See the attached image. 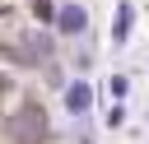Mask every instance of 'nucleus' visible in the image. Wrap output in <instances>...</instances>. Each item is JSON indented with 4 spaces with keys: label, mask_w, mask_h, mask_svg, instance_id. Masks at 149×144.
<instances>
[{
    "label": "nucleus",
    "mask_w": 149,
    "mask_h": 144,
    "mask_svg": "<svg viewBox=\"0 0 149 144\" xmlns=\"http://www.w3.org/2000/svg\"><path fill=\"white\" fill-rule=\"evenodd\" d=\"M42 130H47V125H42V111H23V116L14 121V139H19V144L42 139Z\"/></svg>",
    "instance_id": "1"
},
{
    "label": "nucleus",
    "mask_w": 149,
    "mask_h": 144,
    "mask_svg": "<svg viewBox=\"0 0 149 144\" xmlns=\"http://www.w3.org/2000/svg\"><path fill=\"white\" fill-rule=\"evenodd\" d=\"M65 107L79 116V111H88V84H70L65 88Z\"/></svg>",
    "instance_id": "2"
},
{
    "label": "nucleus",
    "mask_w": 149,
    "mask_h": 144,
    "mask_svg": "<svg viewBox=\"0 0 149 144\" xmlns=\"http://www.w3.org/2000/svg\"><path fill=\"white\" fill-rule=\"evenodd\" d=\"M56 23H61V33H79V28H84V9H74V5H70V9H61V14H56Z\"/></svg>",
    "instance_id": "3"
},
{
    "label": "nucleus",
    "mask_w": 149,
    "mask_h": 144,
    "mask_svg": "<svg viewBox=\"0 0 149 144\" xmlns=\"http://www.w3.org/2000/svg\"><path fill=\"white\" fill-rule=\"evenodd\" d=\"M126 28H130V9H121V19H116V33H112V37H116V42H126Z\"/></svg>",
    "instance_id": "4"
}]
</instances>
